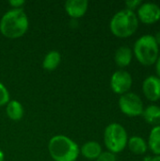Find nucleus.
<instances>
[{
  "mask_svg": "<svg viewBox=\"0 0 160 161\" xmlns=\"http://www.w3.org/2000/svg\"><path fill=\"white\" fill-rule=\"evenodd\" d=\"M158 52L159 48L153 35H143L135 42L134 54L137 59L143 65L149 66L156 63L158 58Z\"/></svg>",
  "mask_w": 160,
  "mask_h": 161,
  "instance_id": "4",
  "label": "nucleus"
},
{
  "mask_svg": "<svg viewBox=\"0 0 160 161\" xmlns=\"http://www.w3.org/2000/svg\"><path fill=\"white\" fill-rule=\"evenodd\" d=\"M139 26L137 14L130 9L124 8L114 14L109 27L111 32L118 38H127L133 35Z\"/></svg>",
  "mask_w": 160,
  "mask_h": 161,
  "instance_id": "3",
  "label": "nucleus"
},
{
  "mask_svg": "<svg viewBox=\"0 0 160 161\" xmlns=\"http://www.w3.org/2000/svg\"><path fill=\"white\" fill-rule=\"evenodd\" d=\"M25 0H10L8 1V4L13 8H22V6L25 5Z\"/></svg>",
  "mask_w": 160,
  "mask_h": 161,
  "instance_id": "21",
  "label": "nucleus"
},
{
  "mask_svg": "<svg viewBox=\"0 0 160 161\" xmlns=\"http://www.w3.org/2000/svg\"><path fill=\"white\" fill-rule=\"evenodd\" d=\"M119 107L121 111L129 117L141 116L144 109L141 97L134 92H126L121 95L119 99Z\"/></svg>",
  "mask_w": 160,
  "mask_h": 161,
  "instance_id": "6",
  "label": "nucleus"
},
{
  "mask_svg": "<svg viewBox=\"0 0 160 161\" xmlns=\"http://www.w3.org/2000/svg\"><path fill=\"white\" fill-rule=\"evenodd\" d=\"M95 161H116L115 154L111 152H102V154L96 158Z\"/></svg>",
  "mask_w": 160,
  "mask_h": 161,
  "instance_id": "19",
  "label": "nucleus"
},
{
  "mask_svg": "<svg viewBox=\"0 0 160 161\" xmlns=\"http://www.w3.org/2000/svg\"><path fill=\"white\" fill-rule=\"evenodd\" d=\"M132 56V50L129 47L121 46L115 52L114 60L119 67H126L131 63Z\"/></svg>",
  "mask_w": 160,
  "mask_h": 161,
  "instance_id": "12",
  "label": "nucleus"
},
{
  "mask_svg": "<svg viewBox=\"0 0 160 161\" xmlns=\"http://www.w3.org/2000/svg\"><path fill=\"white\" fill-rule=\"evenodd\" d=\"M60 61H61L60 54L56 50H52L49 53H47V55L45 56L42 61V67L47 71H54L58 68Z\"/></svg>",
  "mask_w": 160,
  "mask_h": 161,
  "instance_id": "16",
  "label": "nucleus"
},
{
  "mask_svg": "<svg viewBox=\"0 0 160 161\" xmlns=\"http://www.w3.org/2000/svg\"><path fill=\"white\" fill-rule=\"evenodd\" d=\"M137 16L143 24H155L160 20V7L153 2L142 3L138 8Z\"/></svg>",
  "mask_w": 160,
  "mask_h": 161,
  "instance_id": "8",
  "label": "nucleus"
},
{
  "mask_svg": "<svg viewBox=\"0 0 160 161\" xmlns=\"http://www.w3.org/2000/svg\"><path fill=\"white\" fill-rule=\"evenodd\" d=\"M156 72H157V77L160 78V56L157 58V59L156 61Z\"/></svg>",
  "mask_w": 160,
  "mask_h": 161,
  "instance_id": "23",
  "label": "nucleus"
},
{
  "mask_svg": "<svg viewBox=\"0 0 160 161\" xmlns=\"http://www.w3.org/2000/svg\"><path fill=\"white\" fill-rule=\"evenodd\" d=\"M88 6L89 2L87 0H68L65 2V10L70 17L78 19L84 16Z\"/></svg>",
  "mask_w": 160,
  "mask_h": 161,
  "instance_id": "10",
  "label": "nucleus"
},
{
  "mask_svg": "<svg viewBox=\"0 0 160 161\" xmlns=\"http://www.w3.org/2000/svg\"><path fill=\"white\" fill-rule=\"evenodd\" d=\"M142 91L145 97L153 102L160 99V78L155 75L146 77L142 83Z\"/></svg>",
  "mask_w": 160,
  "mask_h": 161,
  "instance_id": "9",
  "label": "nucleus"
},
{
  "mask_svg": "<svg viewBox=\"0 0 160 161\" xmlns=\"http://www.w3.org/2000/svg\"><path fill=\"white\" fill-rule=\"evenodd\" d=\"M28 29V18L23 8L7 11L0 21V32L8 39L22 37Z\"/></svg>",
  "mask_w": 160,
  "mask_h": 161,
  "instance_id": "1",
  "label": "nucleus"
},
{
  "mask_svg": "<svg viewBox=\"0 0 160 161\" xmlns=\"http://www.w3.org/2000/svg\"><path fill=\"white\" fill-rule=\"evenodd\" d=\"M48 150L55 161H75L80 153L78 145L63 135L53 137L48 143Z\"/></svg>",
  "mask_w": 160,
  "mask_h": 161,
  "instance_id": "2",
  "label": "nucleus"
},
{
  "mask_svg": "<svg viewBox=\"0 0 160 161\" xmlns=\"http://www.w3.org/2000/svg\"><path fill=\"white\" fill-rule=\"evenodd\" d=\"M127 146L129 150L136 155H143L146 153L148 149L147 142L139 136L131 137L127 142Z\"/></svg>",
  "mask_w": 160,
  "mask_h": 161,
  "instance_id": "14",
  "label": "nucleus"
},
{
  "mask_svg": "<svg viewBox=\"0 0 160 161\" xmlns=\"http://www.w3.org/2000/svg\"><path fill=\"white\" fill-rule=\"evenodd\" d=\"M143 161H160V156H155V157L147 156L143 158Z\"/></svg>",
  "mask_w": 160,
  "mask_h": 161,
  "instance_id": "22",
  "label": "nucleus"
},
{
  "mask_svg": "<svg viewBox=\"0 0 160 161\" xmlns=\"http://www.w3.org/2000/svg\"><path fill=\"white\" fill-rule=\"evenodd\" d=\"M83 157L90 160H96V158L102 154V147L97 142H88L79 150Z\"/></svg>",
  "mask_w": 160,
  "mask_h": 161,
  "instance_id": "11",
  "label": "nucleus"
},
{
  "mask_svg": "<svg viewBox=\"0 0 160 161\" xmlns=\"http://www.w3.org/2000/svg\"><path fill=\"white\" fill-rule=\"evenodd\" d=\"M9 102V92L3 83L0 82V107L7 105Z\"/></svg>",
  "mask_w": 160,
  "mask_h": 161,
  "instance_id": "18",
  "label": "nucleus"
},
{
  "mask_svg": "<svg viewBox=\"0 0 160 161\" xmlns=\"http://www.w3.org/2000/svg\"><path fill=\"white\" fill-rule=\"evenodd\" d=\"M7 115L12 121H20L24 116V108L20 102L12 100L7 104Z\"/></svg>",
  "mask_w": 160,
  "mask_h": 161,
  "instance_id": "15",
  "label": "nucleus"
},
{
  "mask_svg": "<svg viewBox=\"0 0 160 161\" xmlns=\"http://www.w3.org/2000/svg\"><path fill=\"white\" fill-rule=\"evenodd\" d=\"M147 145L156 156H160V125L151 130Z\"/></svg>",
  "mask_w": 160,
  "mask_h": 161,
  "instance_id": "17",
  "label": "nucleus"
},
{
  "mask_svg": "<svg viewBox=\"0 0 160 161\" xmlns=\"http://www.w3.org/2000/svg\"><path fill=\"white\" fill-rule=\"evenodd\" d=\"M132 83L133 80L131 75L124 70L116 71L110 78L111 90L115 93L121 95L128 92V91L132 87Z\"/></svg>",
  "mask_w": 160,
  "mask_h": 161,
  "instance_id": "7",
  "label": "nucleus"
},
{
  "mask_svg": "<svg viewBox=\"0 0 160 161\" xmlns=\"http://www.w3.org/2000/svg\"><path fill=\"white\" fill-rule=\"evenodd\" d=\"M4 158H5L4 153L0 150V161H4Z\"/></svg>",
  "mask_w": 160,
  "mask_h": 161,
  "instance_id": "25",
  "label": "nucleus"
},
{
  "mask_svg": "<svg viewBox=\"0 0 160 161\" xmlns=\"http://www.w3.org/2000/svg\"><path fill=\"white\" fill-rule=\"evenodd\" d=\"M104 142L108 152L113 154L121 153L127 146V132L122 125L110 124L105 129Z\"/></svg>",
  "mask_w": 160,
  "mask_h": 161,
  "instance_id": "5",
  "label": "nucleus"
},
{
  "mask_svg": "<svg viewBox=\"0 0 160 161\" xmlns=\"http://www.w3.org/2000/svg\"><path fill=\"white\" fill-rule=\"evenodd\" d=\"M142 116L146 123L158 126L160 125V107L156 105H150L143 109Z\"/></svg>",
  "mask_w": 160,
  "mask_h": 161,
  "instance_id": "13",
  "label": "nucleus"
},
{
  "mask_svg": "<svg viewBox=\"0 0 160 161\" xmlns=\"http://www.w3.org/2000/svg\"><path fill=\"white\" fill-rule=\"evenodd\" d=\"M155 37V40H156V42H157V45H158V47L160 46V30L158 32H157V34H156V36H154Z\"/></svg>",
  "mask_w": 160,
  "mask_h": 161,
  "instance_id": "24",
  "label": "nucleus"
},
{
  "mask_svg": "<svg viewBox=\"0 0 160 161\" xmlns=\"http://www.w3.org/2000/svg\"><path fill=\"white\" fill-rule=\"evenodd\" d=\"M142 4V2L141 0H128L125 2V6L127 7V9L133 10L136 8H139L141 5Z\"/></svg>",
  "mask_w": 160,
  "mask_h": 161,
  "instance_id": "20",
  "label": "nucleus"
}]
</instances>
